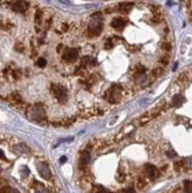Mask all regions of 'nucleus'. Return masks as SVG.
<instances>
[{
    "instance_id": "f257e3e1",
    "label": "nucleus",
    "mask_w": 192,
    "mask_h": 193,
    "mask_svg": "<svg viewBox=\"0 0 192 193\" xmlns=\"http://www.w3.org/2000/svg\"><path fill=\"white\" fill-rule=\"evenodd\" d=\"M102 29H103V25H102V14L100 12L95 13L93 16V19L89 24V27H88V33H89V37H97L101 34L102 32Z\"/></svg>"
},
{
    "instance_id": "f03ea898",
    "label": "nucleus",
    "mask_w": 192,
    "mask_h": 193,
    "mask_svg": "<svg viewBox=\"0 0 192 193\" xmlns=\"http://www.w3.org/2000/svg\"><path fill=\"white\" fill-rule=\"evenodd\" d=\"M51 90H52V94L58 102L65 103L68 100V93H67L65 88L59 85V84H51Z\"/></svg>"
},
{
    "instance_id": "7ed1b4c3",
    "label": "nucleus",
    "mask_w": 192,
    "mask_h": 193,
    "mask_svg": "<svg viewBox=\"0 0 192 193\" xmlns=\"http://www.w3.org/2000/svg\"><path fill=\"white\" fill-rule=\"evenodd\" d=\"M29 117L32 120V121H41L45 117V108L38 103L36 104L34 107H32L29 111Z\"/></svg>"
},
{
    "instance_id": "20e7f679",
    "label": "nucleus",
    "mask_w": 192,
    "mask_h": 193,
    "mask_svg": "<svg viewBox=\"0 0 192 193\" xmlns=\"http://www.w3.org/2000/svg\"><path fill=\"white\" fill-rule=\"evenodd\" d=\"M29 6V1H26V0H16L11 4V10L13 12H17V13H25Z\"/></svg>"
},
{
    "instance_id": "39448f33",
    "label": "nucleus",
    "mask_w": 192,
    "mask_h": 193,
    "mask_svg": "<svg viewBox=\"0 0 192 193\" xmlns=\"http://www.w3.org/2000/svg\"><path fill=\"white\" fill-rule=\"evenodd\" d=\"M109 97H108V101L111 102V103H118L120 101V93H121V87L114 84L111 85V88L109 89Z\"/></svg>"
},
{
    "instance_id": "423d86ee",
    "label": "nucleus",
    "mask_w": 192,
    "mask_h": 193,
    "mask_svg": "<svg viewBox=\"0 0 192 193\" xmlns=\"http://www.w3.org/2000/svg\"><path fill=\"white\" fill-rule=\"evenodd\" d=\"M78 57V50L77 49H67L63 54V59L67 63H72Z\"/></svg>"
},
{
    "instance_id": "0eeeda50",
    "label": "nucleus",
    "mask_w": 192,
    "mask_h": 193,
    "mask_svg": "<svg viewBox=\"0 0 192 193\" xmlns=\"http://www.w3.org/2000/svg\"><path fill=\"white\" fill-rule=\"evenodd\" d=\"M37 170H38V173H39V175L45 179V180H50L51 179V171L49 168V166L44 162H41V163H38L37 166Z\"/></svg>"
},
{
    "instance_id": "6e6552de",
    "label": "nucleus",
    "mask_w": 192,
    "mask_h": 193,
    "mask_svg": "<svg viewBox=\"0 0 192 193\" xmlns=\"http://www.w3.org/2000/svg\"><path fill=\"white\" fill-rule=\"evenodd\" d=\"M145 171H146L148 178H149L151 180L157 179V177L159 175V171H158L157 167H156V166H153V165H149V163L145 166Z\"/></svg>"
},
{
    "instance_id": "1a4fd4ad",
    "label": "nucleus",
    "mask_w": 192,
    "mask_h": 193,
    "mask_svg": "<svg viewBox=\"0 0 192 193\" xmlns=\"http://www.w3.org/2000/svg\"><path fill=\"white\" fill-rule=\"evenodd\" d=\"M125 25H126V21L122 18H115L111 21V27L116 29V30H122L125 27Z\"/></svg>"
},
{
    "instance_id": "9d476101",
    "label": "nucleus",
    "mask_w": 192,
    "mask_h": 193,
    "mask_svg": "<svg viewBox=\"0 0 192 193\" xmlns=\"http://www.w3.org/2000/svg\"><path fill=\"white\" fill-rule=\"evenodd\" d=\"M92 157H90V153H89L88 150H84L82 154H81V159H80V163L82 166H85L89 163V161H90Z\"/></svg>"
},
{
    "instance_id": "9b49d317",
    "label": "nucleus",
    "mask_w": 192,
    "mask_h": 193,
    "mask_svg": "<svg viewBox=\"0 0 192 193\" xmlns=\"http://www.w3.org/2000/svg\"><path fill=\"white\" fill-rule=\"evenodd\" d=\"M184 101H185V98L182 96V95H174L173 96V98H172V104L173 106H175V107H180L183 103H184Z\"/></svg>"
},
{
    "instance_id": "f8f14e48",
    "label": "nucleus",
    "mask_w": 192,
    "mask_h": 193,
    "mask_svg": "<svg viewBox=\"0 0 192 193\" xmlns=\"http://www.w3.org/2000/svg\"><path fill=\"white\" fill-rule=\"evenodd\" d=\"M133 8V3H121L119 5L120 12H129Z\"/></svg>"
},
{
    "instance_id": "ddd939ff",
    "label": "nucleus",
    "mask_w": 192,
    "mask_h": 193,
    "mask_svg": "<svg viewBox=\"0 0 192 193\" xmlns=\"http://www.w3.org/2000/svg\"><path fill=\"white\" fill-rule=\"evenodd\" d=\"M16 150H17L18 153H29V152H30L29 147L25 145V144H19V145H17V146H16Z\"/></svg>"
},
{
    "instance_id": "4468645a",
    "label": "nucleus",
    "mask_w": 192,
    "mask_h": 193,
    "mask_svg": "<svg viewBox=\"0 0 192 193\" xmlns=\"http://www.w3.org/2000/svg\"><path fill=\"white\" fill-rule=\"evenodd\" d=\"M184 191H185V193H192V181L191 180H185L184 181Z\"/></svg>"
},
{
    "instance_id": "2eb2a0df",
    "label": "nucleus",
    "mask_w": 192,
    "mask_h": 193,
    "mask_svg": "<svg viewBox=\"0 0 192 193\" xmlns=\"http://www.w3.org/2000/svg\"><path fill=\"white\" fill-rule=\"evenodd\" d=\"M161 49L164 50V51H167V52H170V51L172 50V45H171V43H169V42H164V43H161Z\"/></svg>"
},
{
    "instance_id": "dca6fc26",
    "label": "nucleus",
    "mask_w": 192,
    "mask_h": 193,
    "mask_svg": "<svg viewBox=\"0 0 192 193\" xmlns=\"http://www.w3.org/2000/svg\"><path fill=\"white\" fill-rule=\"evenodd\" d=\"M147 77L145 76V75H141V76H140L139 77V80H138V83L140 84V85H141V87H145L146 84H147Z\"/></svg>"
},
{
    "instance_id": "f3484780",
    "label": "nucleus",
    "mask_w": 192,
    "mask_h": 193,
    "mask_svg": "<svg viewBox=\"0 0 192 193\" xmlns=\"http://www.w3.org/2000/svg\"><path fill=\"white\" fill-rule=\"evenodd\" d=\"M42 16H43L42 11H41V10H38V11L36 12V14H34V21H36V24H39V23H41V20H42Z\"/></svg>"
},
{
    "instance_id": "a211bd4d",
    "label": "nucleus",
    "mask_w": 192,
    "mask_h": 193,
    "mask_svg": "<svg viewBox=\"0 0 192 193\" xmlns=\"http://www.w3.org/2000/svg\"><path fill=\"white\" fill-rule=\"evenodd\" d=\"M46 65V59L45 58H39L37 60V67H39V68H44Z\"/></svg>"
},
{
    "instance_id": "6ab92c4d",
    "label": "nucleus",
    "mask_w": 192,
    "mask_h": 193,
    "mask_svg": "<svg viewBox=\"0 0 192 193\" xmlns=\"http://www.w3.org/2000/svg\"><path fill=\"white\" fill-rule=\"evenodd\" d=\"M92 62H93V59H92V57H89V56H85V57L82 58V64H83V65H87V64H92Z\"/></svg>"
},
{
    "instance_id": "aec40b11",
    "label": "nucleus",
    "mask_w": 192,
    "mask_h": 193,
    "mask_svg": "<svg viewBox=\"0 0 192 193\" xmlns=\"http://www.w3.org/2000/svg\"><path fill=\"white\" fill-rule=\"evenodd\" d=\"M11 98H12V101H13V102H17V103H19V102L21 101L20 96L18 94H16V93H13V94L11 95Z\"/></svg>"
},
{
    "instance_id": "412c9836",
    "label": "nucleus",
    "mask_w": 192,
    "mask_h": 193,
    "mask_svg": "<svg viewBox=\"0 0 192 193\" xmlns=\"http://www.w3.org/2000/svg\"><path fill=\"white\" fill-rule=\"evenodd\" d=\"M36 193H50L45 187H43L42 185H41V187H38L37 190H36Z\"/></svg>"
},
{
    "instance_id": "4be33fe9",
    "label": "nucleus",
    "mask_w": 192,
    "mask_h": 193,
    "mask_svg": "<svg viewBox=\"0 0 192 193\" xmlns=\"http://www.w3.org/2000/svg\"><path fill=\"white\" fill-rule=\"evenodd\" d=\"M14 49H16L17 51H19V52H23L24 46H23V44H21V43H17V44L14 45Z\"/></svg>"
},
{
    "instance_id": "5701e85b",
    "label": "nucleus",
    "mask_w": 192,
    "mask_h": 193,
    "mask_svg": "<svg viewBox=\"0 0 192 193\" xmlns=\"http://www.w3.org/2000/svg\"><path fill=\"white\" fill-rule=\"evenodd\" d=\"M166 155H167L169 158H175L177 157V153L174 150H169V152H166Z\"/></svg>"
},
{
    "instance_id": "b1692460",
    "label": "nucleus",
    "mask_w": 192,
    "mask_h": 193,
    "mask_svg": "<svg viewBox=\"0 0 192 193\" xmlns=\"http://www.w3.org/2000/svg\"><path fill=\"white\" fill-rule=\"evenodd\" d=\"M29 173H30V171H29L28 167H24V168L21 170V175H23V177H28Z\"/></svg>"
},
{
    "instance_id": "393cba45",
    "label": "nucleus",
    "mask_w": 192,
    "mask_h": 193,
    "mask_svg": "<svg viewBox=\"0 0 192 193\" xmlns=\"http://www.w3.org/2000/svg\"><path fill=\"white\" fill-rule=\"evenodd\" d=\"M160 63H162V65H166V64H169V58L167 57L160 58Z\"/></svg>"
},
{
    "instance_id": "a878e982",
    "label": "nucleus",
    "mask_w": 192,
    "mask_h": 193,
    "mask_svg": "<svg viewBox=\"0 0 192 193\" xmlns=\"http://www.w3.org/2000/svg\"><path fill=\"white\" fill-rule=\"evenodd\" d=\"M161 73H162V69L159 68V69H156V70H154V75H156V76H160Z\"/></svg>"
},
{
    "instance_id": "bb28decb",
    "label": "nucleus",
    "mask_w": 192,
    "mask_h": 193,
    "mask_svg": "<svg viewBox=\"0 0 192 193\" xmlns=\"http://www.w3.org/2000/svg\"><path fill=\"white\" fill-rule=\"evenodd\" d=\"M182 165H183V162H182V161H180V162H175V163H174V167H175V170H178V171L180 170Z\"/></svg>"
},
{
    "instance_id": "cd10ccee",
    "label": "nucleus",
    "mask_w": 192,
    "mask_h": 193,
    "mask_svg": "<svg viewBox=\"0 0 192 193\" xmlns=\"http://www.w3.org/2000/svg\"><path fill=\"white\" fill-rule=\"evenodd\" d=\"M68 29H69V25H68V24H63V25H62V30H63L64 32L68 31Z\"/></svg>"
},
{
    "instance_id": "c85d7f7f",
    "label": "nucleus",
    "mask_w": 192,
    "mask_h": 193,
    "mask_svg": "<svg viewBox=\"0 0 192 193\" xmlns=\"http://www.w3.org/2000/svg\"><path fill=\"white\" fill-rule=\"evenodd\" d=\"M50 25H51V19H47V20L45 21V29H46V30L50 27Z\"/></svg>"
},
{
    "instance_id": "c756f323",
    "label": "nucleus",
    "mask_w": 192,
    "mask_h": 193,
    "mask_svg": "<svg viewBox=\"0 0 192 193\" xmlns=\"http://www.w3.org/2000/svg\"><path fill=\"white\" fill-rule=\"evenodd\" d=\"M110 47H113V43H111L110 41H108V42L106 43V49H110Z\"/></svg>"
},
{
    "instance_id": "7c9ffc66",
    "label": "nucleus",
    "mask_w": 192,
    "mask_h": 193,
    "mask_svg": "<svg viewBox=\"0 0 192 193\" xmlns=\"http://www.w3.org/2000/svg\"><path fill=\"white\" fill-rule=\"evenodd\" d=\"M126 193H135V190H134V188H127V190H126Z\"/></svg>"
},
{
    "instance_id": "2f4dec72",
    "label": "nucleus",
    "mask_w": 192,
    "mask_h": 193,
    "mask_svg": "<svg viewBox=\"0 0 192 193\" xmlns=\"http://www.w3.org/2000/svg\"><path fill=\"white\" fill-rule=\"evenodd\" d=\"M97 193H108V191L105 190V188H100V190L97 191Z\"/></svg>"
},
{
    "instance_id": "473e14b6",
    "label": "nucleus",
    "mask_w": 192,
    "mask_h": 193,
    "mask_svg": "<svg viewBox=\"0 0 192 193\" xmlns=\"http://www.w3.org/2000/svg\"><path fill=\"white\" fill-rule=\"evenodd\" d=\"M59 161H61V163H64V162H65V161H67V157H62Z\"/></svg>"
},
{
    "instance_id": "72a5a7b5",
    "label": "nucleus",
    "mask_w": 192,
    "mask_h": 193,
    "mask_svg": "<svg viewBox=\"0 0 192 193\" xmlns=\"http://www.w3.org/2000/svg\"><path fill=\"white\" fill-rule=\"evenodd\" d=\"M7 193H19V192H18L17 190H8Z\"/></svg>"
},
{
    "instance_id": "f704fd0d",
    "label": "nucleus",
    "mask_w": 192,
    "mask_h": 193,
    "mask_svg": "<svg viewBox=\"0 0 192 193\" xmlns=\"http://www.w3.org/2000/svg\"><path fill=\"white\" fill-rule=\"evenodd\" d=\"M62 3H65V4H68V0H61Z\"/></svg>"
},
{
    "instance_id": "c9c22d12",
    "label": "nucleus",
    "mask_w": 192,
    "mask_h": 193,
    "mask_svg": "<svg viewBox=\"0 0 192 193\" xmlns=\"http://www.w3.org/2000/svg\"><path fill=\"white\" fill-rule=\"evenodd\" d=\"M191 18H192V13H191Z\"/></svg>"
}]
</instances>
